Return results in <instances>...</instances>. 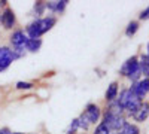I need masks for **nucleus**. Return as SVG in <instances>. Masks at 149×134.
Listing matches in <instances>:
<instances>
[{
    "label": "nucleus",
    "mask_w": 149,
    "mask_h": 134,
    "mask_svg": "<svg viewBox=\"0 0 149 134\" xmlns=\"http://www.w3.org/2000/svg\"><path fill=\"white\" fill-rule=\"evenodd\" d=\"M57 24V18L52 15H48L43 18H36L26 27L24 33L29 39H40L45 33H48Z\"/></svg>",
    "instance_id": "f257e3e1"
},
{
    "label": "nucleus",
    "mask_w": 149,
    "mask_h": 134,
    "mask_svg": "<svg viewBox=\"0 0 149 134\" xmlns=\"http://www.w3.org/2000/svg\"><path fill=\"white\" fill-rule=\"evenodd\" d=\"M119 75L128 78V79L133 81V82L139 81V78H140L142 75H140V70H139V60H137V57H131V58H128L127 61L121 66V69H119Z\"/></svg>",
    "instance_id": "f03ea898"
},
{
    "label": "nucleus",
    "mask_w": 149,
    "mask_h": 134,
    "mask_svg": "<svg viewBox=\"0 0 149 134\" xmlns=\"http://www.w3.org/2000/svg\"><path fill=\"white\" fill-rule=\"evenodd\" d=\"M125 116L124 115H115V113H110L106 110L104 115H102V124L110 131V133H119L121 128L125 124Z\"/></svg>",
    "instance_id": "7ed1b4c3"
},
{
    "label": "nucleus",
    "mask_w": 149,
    "mask_h": 134,
    "mask_svg": "<svg viewBox=\"0 0 149 134\" xmlns=\"http://www.w3.org/2000/svg\"><path fill=\"white\" fill-rule=\"evenodd\" d=\"M130 91L137 97L139 100L143 101V99H146V95L149 92V79L148 78H142L139 81L133 82L131 87H130Z\"/></svg>",
    "instance_id": "20e7f679"
},
{
    "label": "nucleus",
    "mask_w": 149,
    "mask_h": 134,
    "mask_svg": "<svg viewBox=\"0 0 149 134\" xmlns=\"http://www.w3.org/2000/svg\"><path fill=\"white\" fill-rule=\"evenodd\" d=\"M84 115H85L86 119H88V122L91 125L93 124H98L100 119H102V109L95 103H90V104H86L85 110H84Z\"/></svg>",
    "instance_id": "39448f33"
},
{
    "label": "nucleus",
    "mask_w": 149,
    "mask_h": 134,
    "mask_svg": "<svg viewBox=\"0 0 149 134\" xmlns=\"http://www.w3.org/2000/svg\"><path fill=\"white\" fill-rule=\"evenodd\" d=\"M0 24H2L3 28H6V30H12L15 27L17 17H15V12L9 6H6L2 12H0Z\"/></svg>",
    "instance_id": "423d86ee"
},
{
    "label": "nucleus",
    "mask_w": 149,
    "mask_h": 134,
    "mask_svg": "<svg viewBox=\"0 0 149 134\" xmlns=\"http://www.w3.org/2000/svg\"><path fill=\"white\" fill-rule=\"evenodd\" d=\"M27 36L24 33V30H14L10 34V43H12V48L15 49H24V45L27 42Z\"/></svg>",
    "instance_id": "0eeeda50"
},
{
    "label": "nucleus",
    "mask_w": 149,
    "mask_h": 134,
    "mask_svg": "<svg viewBox=\"0 0 149 134\" xmlns=\"http://www.w3.org/2000/svg\"><path fill=\"white\" fill-rule=\"evenodd\" d=\"M148 116H149V104H148V101H142L140 107L133 115V119L136 122H146Z\"/></svg>",
    "instance_id": "6e6552de"
},
{
    "label": "nucleus",
    "mask_w": 149,
    "mask_h": 134,
    "mask_svg": "<svg viewBox=\"0 0 149 134\" xmlns=\"http://www.w3.org/2000/svg\"><path fill=\"white\" fill-rule=\"evenodd\" d=\"M67 0H55V2H46L45 8L48 10H51L52 14H63L64 9L67 8Z\"/></svg>",
    "instance_id": "1a4fd4ad"
},
{
    "label": "nucleus",
    "mask_w": 149,
    "mask_h": 134,
    "mask_svg": "<svg viewBox=\"0 0 149 134\" xmlns=\"http://www.w3.org/2000/svg\"><path fill=\"white\" fill-rule=\"evenodd\" d=\"M118 94H119V85H118L116 81H113V82H110V83H109V87H107V90H106L104 100H106L107 103L115 101V100H116V97H118Z\"/></svg>",
    "instance_id": "9d476101"
},
{
    "label": "nucleus",
    "mask_w": 149,
    "mask_h": 134,
    "mask_svg": "<svg viewBox=\"0 0 149 134\" xmlns=\"http://www.w3.org/2000/svg\"><path fill=\"white\" fill-rule=\"evenodd\" d=\"M139 60V70H140V75H143V78H148L149 75V55L148 52H143L140 55Z\"/></svg>",
    "instance_id": "9b49d317"
},
{
    "label": "nucleus",
    "mask_w": 149,
    "mask_h": 134,
    "mask_svg": "<svg viewBox=\"0 0 149 134\" xmlns=\"http://www.w3.org/2000/svg\"><path fill=\"white\" fill-rule=\"evenodd\" d=\"M42 46V39H27L26 45H24V51L29 52H37Z\"/></svg>",
    "instance_id": "f8f14e48"
},
{
    "label": "nucleus",
    "mask_w": 149,
    "mask_h": 134,
    "mask_svg": "<svg viewBox=\"0 0 149 134\" xmlns=\"http://www.w3.org/2000/svg\"><path fill=\"white\" fill-rule=\"evenodd\" d=\"M119 134H140V128L136 125V124L125 122V124H124V127L121 128Z\"/></svg>",
    "instance_id": "ddd939ff"
},
{
    "label": "nucleus",
    "mask_w": 149,
    "mask_h": 134,
    "mask_svg": "<svg viewBox=\"0 0 149 134\" xmlns=\"http://www.w3.org/2000/svg\"><path fill=\"white\" fill-rule=\"evenodd\" d=\"M137 31H139V21H130L125 28V36L127 37H133Z\"/></svg>",
    "instance_id": "4468645a"
},
{
    "label": "nucleus",
    "mask_w": 149,
    "mask_h": 134,
    "mask_svg": "<svg viewBox=\"0 0 149 134\" xmlns=\"http://www.w3.org/2000/svg\"><path fill=\"white\" fill-rule=\"evenodd\" d=\"M76 119H78V128H79V130L86 131V130L90 128V125H91V124L88 122V119L85 118V115H84V113H82V115H79Z\"/></svg>",
    "instance_id": "2eb2a0df"
},
{
    "label": "nucleus",
    "mask_w": 149,
    "mask_h": 134,
    "mask_svg": "<svg viewBox=\"0 0 149 134\" xmlns=\"http://www.w3.org/2000/svg\"><path fill=\"white\" fill-rule=\"evenodd\" d=\"M33 87H34V85H33L31 82H24V81H19V82H17V85H15V88L19 90V91H29V90H31Z\"/></svg>",
    "instance_id": "dca6fc26"
},
{
    "label": "nucleus",
    "mask_w": 149,
    "mask_h": 134,
    "mask_svg": "<svg viewBox=\"0 0 149 134\" xmlns=\"http://www.w3.org/2000/svg\"><path fill=\"white\" fill-rule=\"evenodd\" d=\"M45 2H36L34 3V14L39 17V15H43V12H45Z\"/></svg>",
    "instance_id": "f3484780"
},
{
    "label": "nucleus",
    "mask_w": 149,
    "mask_h": 134,
    "mask_svg": "<svg viewBox=\"0 0 149 134\" xmlns=\"http://www.w3.org/2000/svg\"><path fill=\"white\" fill-rule=\"evenodd\" d=\"M93 134H112V133H110V131H109V130H107V128L102 124V122H98Z\"/></svg>",
    "instance_id": "a211bd4d"
},
{
    "label": "nucleus",
    "mask_w": 149,
    "mask_h": 134,
    "mask_svg": "<svg viewBox=\"0 0 149 134\" xmlns=\"http://www.w3.org/2000/svg\"><path fill=\"white\" fill-rule=\"evenodd\" d=\"M79 128H78V119L74 118L73 121H72V124H70V127H69V130H67V133L66 134H74Z\"/></svg>",
    "instance_id": "6ab92c4d"
},
{
    "label": "nucleus",
    "mask_w": 149,
    "mask_h": 134,
    "mask_svg": "<svg viewBox=\"0 0 149 134\" xmlns=\"http://www.w3.org/2000/svg\"><path fill=\"white\" fill-rule=\"evenodd\" d=\"M12 63L10 61H6V60H0V73H2V72H5L9 66H10Z\"/></svg>",
    "instance_id": "aec40b11"
},
{
    "label": "nucleus",
    "mask_w": 149,
    "mask_h": 134,
    "mask_svg": "<svg viewBox=\"0 0 149 134\" xmlns=\"http://www.w3.org/2000/svg\"><path fill=\"white\" fill-rule=\"evenodd\" d=\"M148 17H149V8H145V10H142V12H140L139 19H140V21H146V19H148Z\"/></svg>",
    "instance_id": "412c9836"
},
{
    "label": "nucleus",
    "mask_w": 149,
    "mask_h": 134,
    "mask_svg": "<svg viewBox=\"0 0 149 134\" xmlns=\"http://www.w3.org/2000/svg\"><path fill=\"white\" fill-rule=\"evenodd\" d=\"M10 133H12V131H10L9 128H6V127H5V128H0V134H10Z\"/></svg>",
    "instance_id": "4be33fe9"
},
{
    "label": "nucleus",
    "mask_w": 149,
    "mask_h": 134,
    "mask_svg": "<svg viewBox=\"0 0 149 134\" xmlns=\"http://www.w3.org/2000/svg\"><path fill=\"white\" fill-rule=\"evenodd\" d=\"M10 134H22V133H10Z\"/></svg>",
    "instance_id": "5701e85b"
},
{
    "label": "nucleus",
    "mask_w": 149,
    "mask_h": 134,
    "mask_svg": "<svg viewBox=\"0 0 149 134\" xmlns=\"http://www.w3.org/2000/svg\"><path fill=\"white\" fill-rule=\"evenodd\" d=\"M116 134H119V133H116Z\"/></svg>",
    "instance_id": "b1692460"
}]
</instances>
